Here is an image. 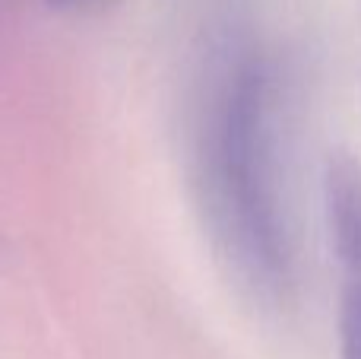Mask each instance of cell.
<instances>
[{
  "label": "cell",
  "mask_w": 361,
  "mask_h": 359,
  "mask_svg": "<svg viewBox=\"0 0 361 359\" xmlns=\"http://www.w3.org/2000/svg\"><path fill=\"white\" fill-rule=\"evenodd\" d=\"M339 353L361 359V277H345L339 305Z\"/></svg>",
  "instance_id": "obj_3"
},
{
  "label": "cell",
  "mask_w": 361,
  "mask_h": 359,
  "mask_svg": "<svg viewBox=\"0 0 361 359\" xmlns=\"http://www.w3.org/2000/svg\"><path fill=\"white\" fill-rule=\"evenodd\" d=\"M273 80L263 57H241L212 93L197 153L212 242L238 283L267 302L292 290Z\"/></svg>",
  "instance_id": "obj_1"
},
{
  "label": "cell",
  "mask_w": 361,
  "mask_h": 359,
  "mask_svg": "<svg viewBox=\"0 0 361 359\" xmlns=\"http://www.w3.org/2000/svg\"><path fill=\"white\" fill-rule=\"evenodd\" d=\"M324 204L339 267L345 277H361V169L352 159H330L324 178Z\"/></svg>",
  "instance_id": "obj_2"
}]
</instances>
